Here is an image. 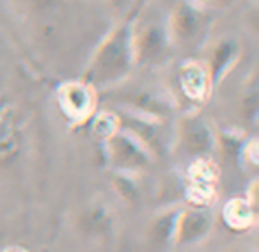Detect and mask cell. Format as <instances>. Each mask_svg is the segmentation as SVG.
Returning a JSON list of instances; mask_svg holds the SVG:
<instances>
[{
	"label": "cell",
	"mask_w": 259,
	"mask_h": 252,
	"mask_svg": "<svg viewBox=\"0 0 259 252\" xmlns=\"http://www.w3.org/2000/svg\"><path fill=\"white\" fill-rule=\"evenodd\" d=\"M82 227L89 233H105L110 227V217L105 209H91L82 219Z\"/></svg>",
	"instance_id": "8"
},
{
	"label": "cell",
	"mask_w": 259,
	"mask_h": 252,
	"mask_svg": "<svg viewBox=\"0 0 259 252\" xmlns=\"http://www.w3.org/2000/svg\"><path fill=\"white\" fill-rule=\"evenodd\" d=\"M112 155L115 162L124 167H139L146 163V155L126 137H115L112 141Z\"/></svg>",
	"instance_id": "3"
},
{
	"label": "cell",
	"mask_w": 259,
	"mask_h": 252,
	"mask_svg": "<svg viewBox=\"0 0 259 252\" xmlns=\"http://www.w3.org/2000/svg\"><path fill=\"white\" fill-rule=\"evenodd\" d=\"M126 62V48L122 39H114L105 47V50L100 55L98 62V71L100 73H117L124 68Z\"/></svg>",
	"instance_id": "4"
},
{
	"label": "cell",
	"mask_w": 259,
	"mask_h": 252,
	"mask_svg": "<svg viewBox=\"0 0 259 252\" xmlns=\"http://www.w3.org/2000/svg\"><path fill=\"white\" fill-rule=\"evenodd\" d=\"M4 252H27V250H23V248H18V247H11V248H8V250H4Z\"/></svg>",
	"instance_id": "13"
},
{
	"label": "cell",
	"mask_w": 259,
	"mask_h": 252,
	"mask_svg": "<svg viewBox=\"0 0 259 252\" xmlns=\"http://www.w3.org/2000/svg\"><path fill=\"white\" fill-rule=\"evenodd\" d=\"M23 2H27L29 6H36V8H41V6H48L52 0H23Z\"/></svg>",
	"instance_id": "12"
},
{
	"label": "cell",
	"mask_w": 259,
	"mask_h": 252,
	"mask_svg": "<svg viewBox=\"0 0 259 252\" xmlns=\"http://www.w3.org/2000/svg\"><path fill=\"white\" fill-rule=\"evenodd\" d=\"M195 27V18L190 11H181L176 18V29L181 36H188Z\"/></svg>",
	"instance_id": "11"
},
{
	"label": "cell",
	"mask_w": 259,
	"mask_h": 252,
	"mask_svg": "<svg viewBox=\"0 0 259 252\" xmlns=\"http://www.w3.org/2000/svg\"><path fill=\"white\" fill-rule=\"evenodd\" d=\"M209 217L204 212H188L178 220V240L195 241L209 231Z\"/></svg>",
	"instance_id": "1"
},
{
	"label": "cell",
	"mask_w": 259,
	"mask_h": 252,
	"mask_svg": "<svg viewBox=\"0 0 259 252\" xmlns=\"http://www.w3.org/2000/svg\"><path fill=\"white\" fill-rule=\"evenodd\" d=\"M176 227H178V222H176V217H165L162 219L155 227V234L158 240H169L174 233H176Z\"/></svg>",
	"instance_id": "10"
},
{
	"label": "cell",
	"mask_w": 259,
	"mask_h": 252,
	"mask_svg": "<svg viewBox=\"0 0 259 252\" xmlns=\"http://www.w3.org/2000/svg\"><path fill=\"white\" fill-rule=\"evenodd\" d=\"M236 252H243V250H236Z\"/></svg>",
	"instance_id": "14"
},
{
	"label": "cell",
	"mask_w": 259,
	"mask_h": 252,
	"mask_svg": "<svg viewBox=\"0 0 259 252\" xmlns=\"http://www.w3.org/2000/svg\"><path fill=\"white\" fill-rule=\"evenodd\" d=\"M20 137L8 112L0 110V163H8L18 155Z\"/></svg>",
	"instance_id": "2"
},
{
	"label": "cell",
	"mask_w": 259,
	"mask_h": 252,
	"mask_svg": "<svg viewBox=\"0 0 259 252\" xmlns=\"http://www.w3.org/2000/svg\"><path fill=\"white\" fill-rule=\"evenodd\" d=\"M185 142L192 153H202L211 146V134L202 122H192L185 132Z\"/></svg>",
	"instance_id": "5"
},
{
	"label": "cell",
	"mask_w": 259,
	"mask_h": 252,
	"mask_svg": "<svg viewBox=\"0 0 259 252\" xmlns=\"http://www.w3.org/2000/svg\"><path fill=\"white\" fill-rule=\"evenodd\" d=\"M226 219L229 220V224L234 226H243L250 220V212H248V206L241 201L229 202L226 208Z\"/></svg>",
	"instance_id": "9"
},
{
	"label": "cell",
	"mask_w": 259,
	"mask_h": 252,
	"mask_svg": "<svg viewBox=\"0 0 259 252\" xmlns=\"http://www.w3.org/2000/svg\"><path fill=\"white\" fill-rule=\"evenodd\" d=\"M183 89L188 96L192 98H201L204 94L206 89V78L204 73L199 68L192 66V68H187L183 73Z\"/></svg>",
	"instance_id": "7"
},
{
	"label": "cell",
	"mask_w": 259,
	"mask_h": 252,
	"mask_svg": "<svg viewBox=\"0 0 259 252\" xmlns=\"http://www.w3.org/2000/svg\"><path fill=\"white\" fill-rule=\"evenodd\" d=\"M62 100H64V105L68 110H71L73 114H80L89 105V93L80 83H73V86H68L62 89Z\"/></svg>",
	"instance_id": "6"
}]
</instances>
